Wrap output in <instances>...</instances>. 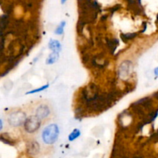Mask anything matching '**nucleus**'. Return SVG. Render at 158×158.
<instances>
[{"mask_svg":"<svg viewBox=\"0 0 158 158\" xmlns=\"http://www.w3.org/2000/svg\"><path fill=\"white\" fill-rule=\"evenodd\" d=\"M60 130L57 123H52L46 125L41 132V139L46 145H53L58 141Z\"/></svg>","mask_w":158,"mask_h":158,"instance_id":"obj_1","label":"nucleus"},{"mask_svg":"<svg viewBox=\"0 0 158 158\" xmlns=\"http://www.w3.org/2000/svg\"><path fill=\"white\" fill-rule=\"evenodd\" d=\"M28 116L25 111L17 110L11 112L8 116V123L12 127H20L23 126L27 119Z\"/></svg>","mask_w":158,"mask_h":158,"instance_id":"obj_2","label":"nucleus"},{"mask_svg":"<svg viewBox=\"0 0 158 158\" xmlns=\"http://www.w3.org/2000/svg\"><path fill=\"white\" fill-rule=\"evenodd\" d=\"M43 121L38 118L36 116H29L23 125V130L27 134H35L38 132L41 128Z\"/></svg>","mask_w":158,"mask_h":158,"instance_id":"obj_3","label":"nucleus"},{"mask_svg":"<svg viewBox=\"0 0 158 158\" xmlns=\"http://www.w3.org/2000/svg\"><path fill=\"white\" fill-rule=\"evenodd\" d=\"M52 109L48 103H42L36 106L34 111V115L36 116L42 121H45L50 117Z\"/></svg>","mask_w":158,"mask_h":158,"instance_id":"obj_4","label":"nucleus"},{"mask_svg":"<svg viewBox=\"0 0 158 158\" xmlns=\"http://www.w3.org/2000/svg\"><path fill=\"white\" fill-rule=\"evenodd\" d=\"M62 43L56 39H50L48 43V49L51 51V52H59L60 53V52L62 51Z\"/></svg>","mask_w":158,"mask_h":158,"instance_id":"obj_5","label":"nucleus"},{"mask_svg":"<svg viewBox=\"0 0 158 158\" xmlns=\"http://www.w3.org/2000/svg\"><path fill=\"white\" fill-rule=\"evenodd\" d=\"M27 149L29 151V154L35 155V154H38V153L40 152V145L36 140H31V141H29V144L27 145Z\"/></svg>","mask_w":158,"mask_h":158,"instance_id":"obj_6","label":"nucleus"},{"mask_svg":"<svg viewBox=\"0 0 158 158\" xmlns=\"http://www.w3.org/2000/svg\"><path fill=\"white\" fill-rule=\"evenodd\" d=\"M60 55L59 52H51V53H49L48 55V56L46 57V64L47 66H51V65H53L55 63H57V61L60 59Z\"/></svg>","mask_w":158,"mask_h":158,"instance_id":"obj_7","label":"nucleus"},{"mask_svg":"<svg viewBox=\"0 0 158 158\" xmlns=\"http://www.w3.org/2000/svg\"><path fill=\"white\" fill-rule=\"evenodd\" d=\"M131 63L128 62V60L122 63L121 66H120V73H119L122 77H127V76H128V73H130L131 69Z\"/></svg>","mask_w":158,"mask_h":158,"instance_id":"obj_8","label":"nucleus"},{"mask_svg":"<svg viewBox=\"0 0 158 158\" xmlns=\"http://www.w3.org/2000/svg\"><path fill=\"white\" fill-rule=\"evenodd\" d=\"M81 131L79 128H74L72 131L68 135V140L69 142H73L78 138H80L81 136Z\"/></svg>","mask_w":158,"mask_h":158,"instance_id":"obj_9","label":"nucleus"},{"mask_svg":"<svg viewBox=\"0 0 158 158\" xmlns=\"http://www.w3.org/2000/svg\"><path fill=\"white\" fill-rule=\"evenodd\" d=\"M66 26V21H61L59 23L58 26H56V28L54 30V34L56 35H62L64 33V29L65 27Z\"/></svg>","mask_w":158,"mask_h":158,"instance_id":"obj_10","label":"nucleus"},{"mask_svg":"<svg viewBox=\"0 0 158 158\" xmlns=\"http://www.w3.org/2000/svg\"><path fill=\"white\" fill-rule=\"evenodd\" d=\"M49 87V84H48L47 83V84L43 85V86H40V87H38V88H35V89H32V90L28 91V92L26 93V95H29V94H38V93H41V92H43V91L46 90V89H47Z\"/></svg>","mask_w":158,"mask_h":158,"instance_id":"obj_11","label":"nucleus"},{"mask_svg":"<svg viewBox=\"0 0 158 158\" xmlns=\"http://www.w3.org/2000/svg\"><path fill=\"white\" fill-rule=\"evenodd\" d=\"M3 129V121L1 118H0V132L2 131Z\"/></svg>","mask_w":158,"mask_h":158,"instance_id":"obj_12","label":"nucleus"},{"mask_svg":"<svg viewBox=\"0 0 158 158\" xmlns=\"http://www.w3.org/2000/svg\"><path fill=\"white\" fill-rule=\"evenodd\" d=\"M154 75L156 76V77H158V66H157V67H156L155 69H154Z\"/></svg>","mask_w":158,"mask_h":158,"instance_id":"obj_13","label":"nucleus"},{"mask_svg":"<svg viewBox=\"0 0 158 158\" xmlns=\"http://www.w3.org/2000/svg\"><path fill=\"white\" fill-rule=\"evenodd\" d=\"M67 1L68 0H60V2H61V4H65Z\"/></svg>","mask_w":158,"mask_h":158,"instance_id":"obj_14","label":"nucleus"}]
</instances>
